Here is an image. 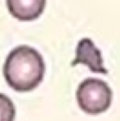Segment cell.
<instances>
[{"mask_svg":"<svg viewBox=\"0 0 120 121\" xmlns=\"http://www.w3.org/2000/svg\"><path fill=\"white\" fill-rule=\"evenodd\" d=\"M46 65L36 49L21 45L10 52L3 65V76L7 83L16 92H30L42 83Z\"/></svg>","mask_w":120,"mask_h":121,"instance_id":"obj_1","label":"cell"},{"mask_svg":"<svg viewBox=\"0 0 120 121\" xmlns=\"http://www.w3.org/2000/svg\"><path fill=\"white\" fill-rule=\"evenodd\" d=\"M76 99L80 108L88 115H99L108 111L113 100V92L106 82L87 78L78 87Z\"/></svg>","mask_w":120,"mask_h":121,"instance_id":"obj_2","label":"cell"},{"mask_svg":"<svg viewBox=\"0 0 120 121\" xmlns=\"http://www.w3.org/2000/svg\"><path fill=\"white\" fill-rule=\"evenodd\" d=\"M79 64L87 65L91 72L107 74L108 70L104 66V61L100 51L90 39L84 38L79 42L75 52V58L71 65Z\"/></svg>","mask_w":120,"mask_h":121,"instance_id":"obj_3","label":"cell"},{"mask_svg":"<svg viewBox=\"0 0 120 121\" xmlns=\"http://www.w3.org/2000/svg\"><path fill=\"white\" fill-rule=\"evenodd\" d=\"M47 0H6L7 8L13 17L21 21H31L43 14Z\"/></svg>","mask_w":120,"mask_h":121,"instance_id":"obj_4","label":"cell"},{"mask_svg":"<svg viewBox=\"0 0 120 121\" xmlns=\"http://www.w3.org/2000/svg\"><path fill=\"white\" fill-rule=\"evenodd\" d=\"M16 108L8 96L0 93V121H14Z\"/></svg>","mask_w":120,"mask_h":121,"instance_id":"obj_5","label":"cell"}]
</instances>
